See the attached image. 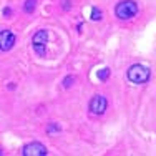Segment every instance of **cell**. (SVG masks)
<instances>
[{
  "label": "cell",
  "instance_id": "cell-1",
  "mask_svg": "<svg viewBox=\"0 0 156 156\" xmlns=\"http://www.w3.org/2000/svg\"><path fill=\"white\" fill-rule=\"evenodd\" d=\"M126 76H128V80L131 81V83L143 85V83H146V81L150 80L151 72H150V68H148V66L141 65V63H135V65H131L128 68Z\"/></svg>",
  "mask_w": 156,
  "mask_h": 156
},
{
  "label": "cell",
  "instance_id": "cell-2",
  "mask_svg": "<svg viewBox=\"0 0 156 156\" xmlns=\"http://www.w3.org/2000/svg\"><path fill=\"white\" fill-rule=\"evenodd\" d=\"M138 13V3L135 0H121L115 7V15L120 20H129Z\"/></svg>",
  "mask_w": 156,
  "mask_h": 156
},
{
  "label": "cell",
  "instance_id": "cell-3",
  "mask_svg": "<svg viewBox=\"0 0 156 156\" xmlns=\"http://www.w3.org/2000/svg\"><path fill=\"white\" fill-rule=\"evenodd\" d=\"M47 42H48V30H38L33 35L32 47L38 57H45L47 55Z\"/></svg>",
  "mask_w": 156,
  "mask_h": 156
},
{
  "label": "cell",
  "instance_id": "cell-4",
  "mask_svg": "<svg viewBox=\"0 0 156 156\" xmlns=\"http://www.w3.org/2000/svg\"><path fill=\"white\" fill-rule=\"evenodd\" d=\"M22 154H23V156H47L48 150L43 146L42 143L35 141V143H30V144H27V146H23Z\"/></svg>",
  "mask_w": 156,
  "mask_h": 156
},
{
  "label": "cell",
  "instance_id": "cell-5",
  "mask_svg": "<svg viewBox=\"0 0 156 156\" xmlns=\"http://www.w3.org/2000/svg\"><path fill=\"white\" fill-rule=\"evenodd\" d=\"M106 106H108V101L103 95H95L90 101V111L93 115H103L106 111Z\"/></svg>",
  "mask_w": 156,
  "mask_h": 156
},
{
  "label": "cell",
  "instance_id": "cell-6",
  "mask_svg": "<svg viewBox=\"0 0 156 156\" xmlns=\"http://www.w3.org/2000/svg\"><path fill=\"white\" fill-rule=\"evenodd\" d=\"M17 42V37L13 32L10 30H2V33H0V43H2V51H9L12 50V47L15 45Z\"/></svg>",
  "mask_w": 156,
  "mask_h": 156
},
{
  "label": "cell",
  "instance_id": "cell-7",
  "mask_svg": "<svg viewBox=\"0 0 156 156\" xmlns=\"http://www.w3.org/2000/svg\"><path fill=\"white\" fill-rule=\"evenodd\" d=\"M35 7H37V0H25V3H23V12H25V13H33Z\"/></svg>",
  "mask_w": 156,
  "mask_h": 156
},
{
  "label": "cell",
  "instance_id": "cell-8",
  "mask_svg": "<svg viewBox=\"0 0 156 156\" xmlns=\"http://www.w3.org/2000/svg\"><path fill=\"white\" fill-rule=\"evenodd\" d=\"M101 17H103L101 10L96 9V7H93V9H91V20H93V22H98V20H101Z\"/></svg>",
  "mask_w": 156,
  "mask_h": 156
},
{
  "label": "cell",
  "instance_id": "cell-9",
  "mask_svg": "<svg viewBox=\"0 0 156 156\" xmlns=\"http://www.w3.org/2000/svg\"><path fill=\"white\" fill-rule=\"evenodd\" d=\"M108 76H110V68H103V70H100V72H98V80L100 81H106V80H108Z\"/></svg>",
  "mask_w": 156,
  "mask_h": 156
},
{
  "label": "cell",
  "instance_id": "cell-10",
  "mask_svg": "<svg viewBox=\"0 0 156 156\" xmlns=\"http://www.w3.org/2000/svg\"><path fill=\"white\" fill-rule=\"evenodd\" d=\"M60 125H57V123H51V125H48L47 126V133H60Z\"/></svg>",
  "mask_w": 156,
  "mask_h": 156
},
{
  "label": "cell",
  "instance_id": "cell-11",
  "mask_svg": "<svg viewBox=\"0 0 156 156\" xmlns=\"http://www.w3.org/2000/svg\"><path fill=\"white\" fill-rule=\"evenodd\" d=\"M73 81H75V76H73V75H68L65 80H63V87H65V88H70Z\"/></svg>",
  "mask_w": 156,
  "mask_h": 156
},
{
  "label": "cell",
  "instance_id": "cell-12",
  "mask_svg": "<svg viewBox=\"0 0 156 156\" xmlns=\"http://www.w3.org/2000/svg\"><path fill=\"white\" fill-rule=\"evenodd\" d=\"M10 13H12V10H10V9H5V10H3V15H5V17H9Z\"/></svg>",
  "mask_w": 156,
  "mask_h": 156
}]
</instances>
